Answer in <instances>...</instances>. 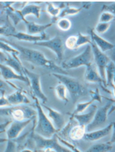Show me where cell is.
<instances>
[{
	"label": "cell",
	"instance_id": "cell-16",
	"mask_svg": "<svg viewBox=\"0 0 115 152\" xmlns=\"http://www.w3.org/2000/svg\"><path fill=\"white\" fill-rule=\"evenodd\" d=\"M112 129H113V123L110 124L104 128L86 133L83 137V139L86 140H89V141H96L109 135L112 132Z\"/></svg>",
	"mask_w": 115,
	"mask_h": 152
},
{
	"label": "cell",
	"instance_id": "cell-9",
	"mask_svg": "<svg viewBox=\"0 0 115 152\" xmlns=\"http://www.w3.org/2000/svg\"><path fill=\"white\" fill-rule=\"evenodd\" d=\"M106 99L110 100V101L103 107H101L100 109L97 110L92 122L87 125V132H90V131L95 130L96 129L100 128L102 126H103L105 123L107 122L109 110L111 108V106H113V102H115V100L109 99L107 98H106Z\"/></svg>",
	"mask_w": 115,
	"mask_h": 152
},
{
	"label": "cell",
	"instance_id": "cell-3",
	"mask_svg": "<svg viewBox=\"0 0 115 152\" xmlns=\"http://www.w3.org/2000/svg\"><path fill=\"white\" fill-rule=\"evenodd\" d=\"M52 75L58 78L61 83L65 85L67 90L69 91L73 103H75L81 97L86 96L88 93V91L85 86L75 78L69 77L67 75L57 74V73H52Z\"/></svg>",
	"mask_w": 115,
	"mask_h": 152
},
{
	"label": "cell",
	"instance_id": "cell-6",
	"mask_svg": "<svg viewBox=\"0 0 115 152\" xmlns=\"http://www.w3.org/2000/svg\"><path fill=\"white\" fill-rule=\"evenodd\" d=\"M1 116H10L14 120H30V119L35 118L37 112L35 111L30 106H10L8 108L1 109Z\"/></svg>",
	"mask_w": 115,
	"mask_h": 152
},
{
	"label": "cell",
	"instance_id": "cell-4",
	"mask_svg": "<svg viewBox=\"0 0 115 152\" xmlns=\"http://www.w3.org/2000/svg\"><path fill=\"white\" fill-rule=\"evenodd\" d=\"M86 134V126H83L79 124L76 119L73 116H71L69 123L57 134L60 137L66 140H74L77 141L81 139H83V137Z\"/></svg>",
	"mask_w": 115,
	"mask_h": 152
},
{
	"label": "cell",
	"instance_id": "cell-40",
	"mask_svg": "<svg viewBox=\"0 0 115 152\" xmlns=\"http://www.w3.org/2000/svg\"><path fill=\"white\" fill-rule=\"evenodd\" d=\"M111 61H114V64H115V47L113 50H111ZM114 85H115V75H114Z\"/></svg>",
	"mask_w": 115,
	"mask_h": 152
},
{
	"label": "cell",
	"instance_id": "cell-18",
	"mask_svg": "<svg viewBox=\"0 0 115 152\" xmlns=\"http://www.w3.org/2000/svg\"><path fill=\"white\" fill-rule=\"evenodd\" d=\"M8 37H12L16 38L19 40L32 42L34 44L48 40V36H47L45 33L40 34V35H32V34H26V33L16 32L15 34H10V35H8Z\"/></svg>",
	"mask_w": 115,
	"mask_h": 152
},
{
	"label": "cell",
	"instance_id": "cell-10",
	"mask_svg": "<svg viewBox=\"0 0 115 152\" xmlns=\"http://www.w3.org/2000/svg\"><path fill=\"white\" fill-rule=\"evenodd\" d=\"M92 48V51L93 54V58L95 61L96 65L97 66L98 72L100 75L101 78H103V80L106 82L107 84V79H106V67L107 64L111 61V58H108L107 55H106L103 52H102L100 50L98 47L92 41V44H90Z\"/></svg>",
	"mask_w": 115,
	"mask_h": 152
},
{
	"label": "cell",
	"instance_id": "cell-7",
	"mask_svg": "<svg viewBox=\"0 0 115 152\" xmlns=\"http://www.w3.org/2000/svg\"><path fill=\"white\" fill-rule=\"evenodd\" d=\"M93 54L91 45L89 44L86 48L85 50L77 56L72 58L63 63V68L65 69H73L81 66H89L93 64Z\"/></svg>",
	"mask_w": 115,
	"mask_h": 152
},
{
	"label": "cell",
	"instance_id": "cell-23",
	"mask_svg": "<svg viewBox=\"0 0 115 152\" xmlns=\"http://www.w3.org/2000/svg\"><path fill=\"white\" fill-rule=\"evenodd\" d=\"M26 23L27 26V34H32V35L44 34L46 29L53 25L52 22L48 24H44V25H40V24H37L34 22H27V21L26 22Z\"/></svg>",
	"mask_w": 115,
	"mask_h": 152
},
{
	"label": "cell",
	"instance_id": "cell-38",
	"mask_svg": "<svg viewBox=\"0 0 115 152\" xmlns=\"http://www.w3.org/2000/svg\"><path fill=\"white\" fill-rule=\"evenodd\" d=\"M0 106L1 107H5V106H11L10 102H9L7 97H5L4 94L1 96V98H0Z\"/></svg>",
	"mask_w": 115,
	"mask_h": 152
},
{
	"label": "cell",
	"instance_id": "cell-11",
	"mask_svg": "<svg viewBox=\"0 0 115 152\" xmlns=\"http://www.w3.org/2000/svg\"><path fill=\"white\" fill-rule=\"evenodd\" d=\"M34 44L38 45L40 47H45V48H49L50 50L55 52L56 54L57 59L59 62H61L63 59L64 56V50H65V47L63 44L62 39L59 35H56L54 38L51 40H44V41H40L37 42Z\"/></svg>",
	"mask_w": 115,
	"mask_h": 152
},
{
	"label": "cell",
	"instance_id": "cell-28",
	"mask_svg": "<svg viewBox=\"0 0 115 152\" xmlns=\"http://www.w3.org/2000/svg\"><path fill=\"white\" fill-rule=\"evenodd\" d=\"M55 93L57 95V97L59 99L62 100V101H65V102H69V99L67 98V88L65 86V85L62 84V83H60L55 88Z\"/></svg>",
	"mask_w": 115,
	"mask_h": 152
},
{
	"label": "cell",
	"instance_id": "cell-36",
	"mask_svg": "<svg viewBox=\"0 0 115 152\" xmlns=\"http://www.w3.org/2000/svg\"><path fill=\"white\" fill-rule=\"evenodd\" d=\"M89 94H90L92 99H93L95 101H98L100 103L102 102V96H101L98 88H95L94 90H90L89 91Z\"/></svg>",
	"mask_w": 115,
	"mask_h": 152
},
{
	"label": "cell",
	"instance_id": "cell-39",
	"mask_svg": "<svg viewBox=\"0 0 115 152\" xmlns=\"http://www.w3.org/2000/svg\"><path fill=\"white\" fill-rule=\"evenodd\" d=\"M110 144H115V123H113V129H112V137L110 141Z\"/></svg>",
	"mask_w": 115,
	"mask_h": 152
},
{
	"label": "cell",
	"instance_id": "cell-26",
	"mask_svg": "<svg viewBox=\"0 0 115 152\" xmlns=\"http://www.w3.org/2000/svg\"><path fill=\"white\" fill-rule=\"evenodd\" d=\"M106 79H107V86H109L111 88L115 86L114 83L115 75V64L114 61H111L107 64L106 67Z\"/></svg>",
	"mask_w": 115,
	"mask_h": 152
},
{
	"label": "cell",
	"instance_id": "cell-29",
	"mask_svg": "<svg viewBox=\"0 0 115 152\" xmlns=\"http://www.w3.org/2000/svg\"><path fill=\"white\" fill-rule=\"evenodd\" d=\"M95 100L93 99H91V100L89 101H87V102H79L78 104L76 105V107H75V110L73 111V113L70 115H76V114H79L81 113H83L84 110H86L88 107L91 106V105L93 104V102H94Z\"/></svg>",
	"mask_w": 115,
	"mask_h": 152
},
{
	"label": "cell",
	"instance_id": "cell-37",
	"mask_svg": "<svg viewBox=\"0 0 115 152\" xmlns=\"http://www.w3.org/2000/svg\"><path fill=\"white\" fill-rule=\"evenodd\" d=\"M103 12H109L115 16V2L110 5H103L102 6Z\"/></svg>",
	"mask_w": 115,
	"mask_h": 152
},
{
	"label": "cell",
	"instance_id": "cell-35",
	"mask_svg": "<svg viewBox=\"0 0 115 152\" xmlns=\"http://www.w3.org/2000/svg\"><path fill=\"white\" fill-rule=\"evenodd\" d=\"M115 19V16L109 12H103L100 16V23H110Z\"/></svg>",
	"mask_w": 115,
	"mask_h": 152
},
{
	"label": "cell",
	"instance_id": "cell-31",
	"mask_svg": "<svg viewBox=\"0 0 115 152\" xmlns=\"http://www.w3.org/2000/svg\"><path fill=\"white\" fill-rule=\"evenodd\" d=\"M0 48L4 52L9 53V54H12V55H19L20 54V51L17 49H16L5 41H2V40H1V42H0Z\"/></svg>",
	"mask_w": 115,
	"mask_h": 152
},
{
	"label": "cell",
	"instance_id": "cell-27",
	"mask_svg": "<svg viewBox=\"0 0 115 152\" xmlns=\"http://www.w3.org/2000/svg\"><path fill=\"white\" fill-rule=\"evenodd\" d=\"M112 149V144L108 143L103 144H96L88 148L86 151L87 152H107L110 151Z\"/></svg>",
	"mask_w": 115,
	"mask_h": 152
},
{
	"label": "cell",
	"instance_id": "cell-30",
	"mask_svg": "<svg viewBox=\"0 0 115 152\" xmlns=\"http://www.w3.org/2000/svg\"><path fill=\"white\" fill-rule=\"evenodd\" d=\"M77 44H76V49L80 48V47L86 45V44H92V40H91L90 36L88 35H83L81 32H78L77 35Z\"/></svg>",
	"mask_w": 115,
	"mask_h": 152
},
{
	"label": "cell",
	"instance_id": "cell-32",
	"mask_svg": "<svg viewBox=\"0 0 115 152\" xmlns=\"http://www.w3.org/2000/svg\"><path fill=\"white\" fill-rule=\"evenodd\" d=\"M57 26L63 31H68L72 27V23L67 18H61L57 21Z\"/></svg>",
	"mask_w": 115,
	"mask_h": 152
},
{
	"label": "cell",
	"instance_id": "cell-24",
	"mask_svg": "<svg viewBox=\"0 0 115 152\" xmlns=\"http://www.w3.org/2000/svg\"><path fill=\"white\" fill-rule=\"evenodd\" d=\"M65 7H66V6H65V5L64 4V3H62L59 7H55L52 3H51V2H47L46 11L48 12V13L51 16L53 23H55V22L58 21L59 16L60 15L61 12L62 11V10H64Z\"/></svg>",
	"mask_w": 115,
	"mask_h": 152
},
{
	"label": "cell",
	"instance_id": "cell-21",
	"mask_svg": "<svg viewBox=\"0 0 115 152\" xmlns=\"http://www.w3.org/2000/svg\"><path fill=\"white\" fill-rule=\"evenodd\" d=\"M40 6H37V5H26L21 10H16V12L18 13L19 16L20 17L21 20L26 22L25 20V17L28 15H34L37 17L39 18L40 17Z\"/></svg>",
	"mask_w": 115,
	"mask_h": 152
},
{
	"label": "cell",
	"instance_id": "cell-2",
	"mask_svg": "<svg viewBox=\"0 0 115 152\" xmlns=\"http://www.w3.org/2000/svg\"><path fill=\"white\" fill-rule=\"evenodd\" d=\"M34 99H35V106L37 112V124L35 127L34 132L44 137H52L59 131L55 128L49 117H48L44 112L38 99L36 97H34Z\"/></svg>",
	"mask_w": 115,
	"mask_h": 152
},
{
	"label": "cell",
	"instance_id": "cell-13",
	"mask_svg": "<svg viewBox=\"0 0 115 152\" xmlns=\"http://www.w3.org/2000/svg\"><path fill=\"white\" fill-rule=\"evenodd\" d=\"M0 69H1V75L5 80H19L28 83L30 85L29 78L26 76L21 75L16 73L12 68H10L8 65L1 64H0Z\"/></svg>",
	"mask_w": 115,
	"mask_h": 152
},
{
	"label": "cell",
	"instance_id": "cell-17",
	"mask_svg": "<svg viewBox=\"0 0 115 152\" xmlns=\"http://www.w3.org/2000/svg\"><path fill=\"white\" fill-rule=\"evenodd\" d=\"M42 106L48 110V115L49 119L51 120V122L54 124L55 128L58 130V131L62 130L65 126V119L62 115V113L56 111V110L50 108L48 106H45V104H42Z\"/></svg>",
	"mask_w": 115,
	"mask_h": 152
},
{
	"label": "cell",
	"instance_id": "cell-1",
	"mask_svg": "<svg viewBox=\"0 0 115 152\" xmlns=\"http://www.w3.org/2000/svg\"><path fill=\"white\" fill-rule=\"evenodd\" d=\"M2 41H5L7 44H10L11 46L15 48L16 49L20 51V55L22 59L32 63L36 66L40 67H45L48 68V70L54 72L53 73H57V74H62V75H68V72L63 68H60L58 66L55 62L53 61H51L46 58L41 52L38 50H34V49H30V48H26L24 47L20 46L18 44H15V43L10 42L9 40H6L3 38H2Z\"/></svg>",
	"mask_w": 115,
	"mask_h": 152
},
{
	"label": "cell",
	"instance_id": "cell-20",
	"mask_svg": "<svg viewBox=\"0 0 115 152\" xmlns=\"http://www.w3.org/2000/svg\"><path fill=\"white\" fill-rule=\"evenodd\" d=\"M16 56L17 55H12V54L7 53L6 58H3V61L6 63V65L12 68L16 73H18L21 75L26 76L24 72H23V67L20 63V59Z\"/></svg>",
	"mask_w": 115,
	"mask_h": 152
},
{
	"label": "cell",
	"instance_id": "cell-15",
	"mask_svg": "<svg viewBox=\"0 0 115 152\" xmlns=\"http://www.w3.org/2000/svg\"><path fill=\"white\" fill-rule=\"evenodd\" d=\"M88 32H89L92 41L98 47V48H99L102 52L104 53L106 51H108V50H113L114 48V44H111L109 41H107V40L103 39V38L100 37L92 28L88 29Z\"/></svg>",
	"mask_w": 115,
	"mask_h": 152
},
{
	"label": "cell",
	"instance_id": "cell-5",
	"mask_svg": "<svg viewBox=\"0 0 115 152\" xmlns=\"http://www.w3.org/2000/svg\"><path fill=\"white\" fill-rule=\"evenodd\" d=\"M33 138L36 144V147L37 150H40V151L45 152H69L72 151L69 148H66L65 147L61 146L59 143V137L58 134H55L52 137L46 138L40 136L39 134L35 133L33 135Z\"/></svg>",
	"mask_w": 115,
	"mask_h": 152
},
{
	"label": "cell",
	"instance_id": "cell-34",
	"mask_svg": "<svg viewBox=\"0 0 115 152\" xmlns=\"http://www.w3.org/2000/svg\"><path fill=\"white\" fill-rule=\"evenodd\" d=\"M77 36H70L67 38L65 40V47L69 48L70 50H74L76 49L77 44Z\"/></svg>",
	"mask_w": 115,
	"mask_h": 152
},
{
	"label": "cell",
	"instance_id": "cell-25",
	"mask_svg": "<svg viewBox=\"0 0 115 152\" xmlns=\"http://www.w3.org/2000/svg\"><path fill=\"white\" fill-rule=\"evenodd\" d=\"M91 6V3L90 2H87L86 4L83 5V6H81V7H79V8H75V7H70V6H66L64 10H62V11L61 12L60 15L59 16V19L61 18H65V16H69V15H75V14H78L79 12L82 11L83 8H86V9H89V6Z\"/></svg>",
	"mask_w": 115,
	"mask_h": 152
},
{
	"label": "cell",
	"instance_id": "cell-8",
	"mask_svg": "<svg viewBox=\"0 0 115 152\" xmlns=\"http://www.w3.org/2000/svg\"><path fill=\"white\" fill-rule=\"evenodd\" d=\"M23 72L30 81V90H31V94H32L33 97H36L39 100H40L42 104L46 103L48 102V98L44 94V92H42V89H41L40 75L35 73V72H30L24 67H23Z\"/></svg>",
	"mask_w": 115,
	"mask_h": 152
},
{
	"label": "cell",
	"instance_id": "cell-19",
	"mask_svg": "<svg viewBox=\"0 0 115 152\" xmlns=\"http://www.w3.org/2000/svg\"><path fill=\"white\" fill-rule=\"evenodd\" d=\"M11 106H17L20 104H28L30 100L26 96V92L22 88H17L16 91L7 96Z\"/></svg>",
	"mask_w": 115,
	"mask_h": 152
},
{
	"label": "cell",
	"instance_id": "cell-41",
	"mask_svg": "<svg viewBox=\"0 0 115 152\" xmlns=\"http://www.w3.org/2000/svg\"><path fill=\"white\" fill-rule=\"evenodd\" d=\"M112 89H113V94H114V96H115V86H114L113 88H112Z\"/></svg>",
	"mask_w": 115,
	"mask_h": 152
},
{
	"label": "cell",
	"instance_id": "cell-33",
	"mask_svg": "<svg viewBox=\"0 0 115 152\" xmlns=\"http://www.w3.org/2000/svg\"><path fill=\"white\" fill-rule=\"evenodd\" d=\"M110 26H111V23H98L97 24L95 28V32L97 34H104L106 31H107V30L110 28Z\"/></svg>",
	"mask_w": 115,
	"mask_h": 152
},
{
	"label": "cell",
	"instance_id": "cell-22",
	"mask_svg": "<svg viewBox=\"0 0 115 152\" xmlns=\"http://www.w3.org/2000/svg\"><path fill=\"white\" fill-rule=\"evenodd\" d=\"M97 106L95 105H91L90 111L89 113L85 114H76V115H71L73 116L77 120L80 125L83 126H87L88 124H90L93 120V117L95 116V113L97 112Z\"/></svg>",
	"mask_w": 115,
	"mask_h": 152
},
{
	"label": "cell",
	"instance_id": "cell-14",
	"mask_svg": "<svg viewBox=\"0 0 115 152\" xmlns=\"http://www.w3.org/2000/svg\"><path fill=\"white\" fill-rule=\"evenodd\" d=\"M33 120V119L30 120H13L12 124L10 125V127L7 130V137L8 140H12L18 137V136L22 132L23 130Z\"/></svg>",
	"mask_w": 115,
	"mask_h": 152
},
{
	"label": "cell",
	"instance_id": "cell-12",
	"mask_svg": "<svg viewBox=\"0 0 115 152\" xmlns=\"http://www.w3.org/2000/svg\"><path fill=\"white\" fill-rule=\"evenodd\" d=\"M84 79L86 82H93V83H99L106 92H108V93H111L109 90L106 89L107 84L103 80V78H101L99 72H97V71L96 70L95 66L93 64H91L89 66L86 67V72L85 74H84Z\"/></svg>",
	"mask_w": 115,
	"mask_h": 152
}]
</instances>
